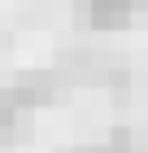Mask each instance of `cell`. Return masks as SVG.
Wrapping results in <instances>:
<instances>
[{
    "label": "cell",
    "instance_id": "6da1fadb",
    "mask_svg": "<svg viewBox=\"0 0 148 153\" xmlns=\"http://www.w3.org/2000/svg\"><path fill=\"white\" fill-rule=\"evenodd\" d=\"M74 18L91 31H122L135 18V0H74Z\"/></svg>",
    "mask_w": 148,
    "mask_h": 153
},
{
    "label": "cell",
    "instance_id": "7a4b0ae2",
    "mask_svg": "<svg viewBox=\"0 0 148 153\" xmlns=\"http://www.w3.org/2000/svg\"><path fill=\"white\" fill-rule=\"evenodd\" d=\"M4 96L26 114V109H39V105H48V101L57 96V79L48 70H26V74L13 79V88H4Z\"/></svg>",
    "mask_w": 148,
    "mask_h": 153
},
{
    "label": "cell",
    "instance_id": "3957f363",
    "mask_svg": "<svg viewBox=\"0 0 148 153\" xmlns=\"http://www.w3.org/2000/svg\"><path fill=\"white\" fill-rule=\"evenodd\" d=\"M18 127H22V109L13 105L4 92H0V140H13V136H18Z\"/></svg>",
    "mask_w": 148,
    "mask_h": 153
},
{
    "label": "cell",
    "instance_id": "277c9868",
    "mask_svg": "<svg viewBox=\"0 0 148 153\" xmlns=\"http://www.w3.org/2000/svg\"><path fill=\"white\" fill-rule=\"evenodd\" d=\"M74 153H131V131L118 127L105 144H83V149H74Z\"/></svg>",
    "mask_w": 148,
    "mask_h": 153
}]
</instances>
